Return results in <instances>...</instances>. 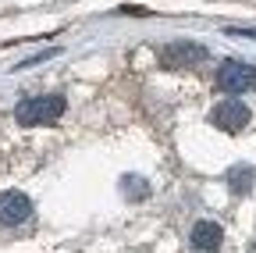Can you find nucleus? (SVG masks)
<instances>
[{
  "label": "nucleus",
  "mask_w": 256,
  "mask_h": 253,
  "mask_svg": "<svg viewBox=\"0 0 256 253\" xmlns=\"http://www.w3.org/2000/svg\"><path fill=\"white\" fill-rule=\"evenodd\" d=\"M60 114H64V97H32L22 100L14 111L18 125H54Z\"/></svg>",
  "instance_id": "nucleus-1"
},
{
  "label": "nucleus",
  "mask_w": 256,
  "mask_h": 253,
  "mask_svg": "<svg viewBox=\"0 0 256 253\" xmlns=\"http://www.w3.org/2000/svg\"><path fill=\"white\" fill-rule=\"evenodd\" d=\"M217 86L224 93H249L256 89V68L246 65V61H224V65L217 68Z\"/></svg>",
  "instance_id": "nucleus-2"
},
{
  "label": "nucleus",
  "mask_w": 256,
  "mask_h": 253,
  "mask_svg": "<svg viewBox=\"0 0 256 253\" xmlns=\"http://www.w3.org/2000/svg\"><path fill=\"white\" fill-rule=\"evenodd\" d=\"M210 121L217 125V129H224V132H238V129H246V125H249V107L238 104V100H224V104L214 107Z\"/></svg>",
  "instance_id": "nucleus-3"
},
{
  "label": "nucleus",
  "mask_w": 256,
  "mask_h": 253,
  "mask_svg": "<svg viewBox=\"0 0 256 253\" xmlns=\"http://www.w3.org/2000/svg\"><path fill=\"white\" fill-rule=\"evenodd\" d=\"M32 217V200L18 189L11 193H0V225H22Z\"/></svg>",
  "instance_id": "nucleus-4"
},
{
  "label": "nucleus",
  "mask_w": 256,
  "mask_h": 253,
  "mask_svg": "<svg viewBox=\"0 0 256 253\" xmlns=\"http://www.w3.org/2000/svg\"><path fill=\"white\" fill-rule=\"evenodd\" d=\"M220 239H224V232H220L217 221H196V225H192V246L203 249V253L220 249Z\"/></svg>",
  "instance_id": "nucleus-5"
},
{
  "label": "nucleus",
  "mask_w": 256,
  "mask_h": 253,
  "mask_svg": "<svg viewBox=\"0 0 256 253\" xmlns=\"http://www.w3.org/2000/svg\"><path fill=\"white\" fill-rule=\"evenodd\" d=\"M164 57L171 61V65H196V61L206 57V50H203L200 43H171V47L164 50Z\"/></svg>",
  "instance_id": "nucleus-6"
},
{
  "label": "nucleus",
  "mask_w": 256,
  "mask_h": 253,
  "mask_svg": "<svg viewBox=\"0 0 256 253\" xmlns=\"http://www.w3.org/2000/svg\"><path fill=\"white\" fill-rule=\"evenodd\" d=\"M252 182H256V171L246 168V164H238V168L228 171V189H232L235 196H246L249 189H252Z\"/></svg>",
  "instance_id": "nucleus-7"
},
{
  "label": "nucleus",
  "mask_w": 256,
  "mask_h": 253,
  "mask_svg": "<svg viewBox=\"0 0 256 253\" xmlns=\"http://www.w3.org/2000/svg\"><path fill=\"white\" fill-rule=\"evenodd\" d=\"M121 189H124L128 200H146L150 196V182L146 178H136V175H124L121 178Z\"/></svg>",
  "instance_id": "nucleus-8"
}]
</instances>
